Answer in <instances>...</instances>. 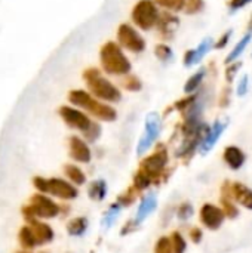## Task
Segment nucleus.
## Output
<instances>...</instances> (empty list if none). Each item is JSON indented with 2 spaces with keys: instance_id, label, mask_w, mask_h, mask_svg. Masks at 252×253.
Wrapping results in <instances>:
<instances>
[{
  "instance_id": "9d476101",
  "label": "nucleus",
  "mask_w": 252,
  "mask_h": 253,
  "mask_svg": "<svg viewBox=\"0 0 252 253\" xmlns=\"http://www.w3.org/2000/svg\"><path fill=\"white\" fill-rule=\"evenodd\" d=\"M160 117L156 114V113H151L147 116L146 119V129H144V135L143 138L140 139L138 142V148H137V153L141 156L143 153H146L151 145L153 142L156 141V138L159 136L160 133Z\"/></svg>"
},
{
  "instance_id": "473e14b6",
  "label": "nucleus",
  "mask_w": 252,
  "mask_h": 253,
  "mask_svg": "<svg viewBox=\"0 0 252 253\" xmlns=\"http://www.w3.org/2000/svg\"><path fill=\"white\" fill-rule=\"evenodd\" d=\"M154 53H156V56H157L160 61H169V59H172V56H174L171 47L166 46V44H157L156 49H154Z\"/></svg>"
},
{
  "instance_id": "b1692460",
  "label": "nucleus",
  "mask_w": 252,
  "mask_h": 253,
  "mask_svg": "<svg viewBox=\"0 0 252 253\" xmlns=\"http://www.w3.org/2000/svg\"><path fill=\"white\" fill-rule=\"evenodd\" d=\"M252 39V33H248V34H245V37H242V40L233 47V50L229 53V56H227V59H226V62L227 64H232V62H235L241 55H242V52L245 50V47L250 44V42H251Z\"/></svg>"
},
{
  "instance_id": "aec40b11",
  "label": "nucleus",
  "mask_w": 252,
  "mask_h": 253,
  "mask_svg": "<svg viewBox=\"0 0 252 253\" xmlns=\"http://www.w3.org/2000/svg\"><path fill=\"white\" fill-rule=\"evenodd\" d=\"M88 196L94 202H102L107 196V184L104 179H97L89 184L88 187Z\"/></svg>"
},
{
  "instance_id": "7ed1b4c3",
  "label": "nucleus",
  "mask_w": 252,
  "mask_h": 253,
  "mask_svg": "<svg viewBox=\"0 0 252 253\" xmlns=\"http://www.w3.org/2000/svg\"><path fill=\"white\" fill-rule=\"evenodd\" d=\"M83 79L88 84L89 93L94 98H97L100 101H105V102H119L122 99L120 90L110 80H107L100 73V70L88 68L83 73Z\"/></svg>"
},
{
  "instance_id": "5701e85b",
  "label": "nucleus",
  "mask_w": 252,
  "mask_h": 253,
  "mask_svg": "<svg viewBox=\"0 0 252 253\" xmlns=\"http://www.w3.org/2000/svg\"><path fill=\"white\" fill-rule=\"evenodd\" d=\"M88 230V219L86 218H74L67 224V233L73 237H80L86 233Z\"/></svg>"
},
{
  "instance_id": "bb28decb",
  "label": "nucleus",
  "mask_w": 252,
  "mask_h": 253,
  "mask_svg": "<svg viewBox=\"0 0 252 253\" xmlns=\"http://www.w3.org/2000/svg\"><path fill=\"white\" fill-rule=\"evenodd\" d=\"M151 185V179L147 176V175H144L143 172H137L135 175H134V182H132V188L137 191V193H141V191H144V190H147L149 187Z\"/></svg>"
},
{
  "instance_id": "6e6552de",
  "label": "nucleus",
  "mask_w": 252,
  "mask_h": 253,
  "mask_svg": "<svg viewBox=\"0 0 252 253\" xmlns=\"http://www.w3.org/2000/svg\"><path fill=\"white\" fill-rule=\"evenodd\" d=\"M58 113L67 126L80 130L83 135H88L92 130V127L97 125V122H92L83 111H80L74 107H70V105H62L58 110Z\"/></svg>"
},
{
  "instance_id": "9b49d317",
  "label": "nucleus",
  "mask_w": 252,
  "mask_h": 253,
  "mask_svg": "<svg viewBox=\"0 0 252 253\" xmlns=\"http://www.w3.org/2000/svg\"><path fill=\"white\" fill-rule=\"evenodd\" d=\"M68 154L77 163H89L92 160V151L88 142L79 136L68 138Z\"/></svg>"
},
{
  "instance_id": "79ce46f5",
  "label": "nucleus",
  "mask_w": 252,
  "mask_h": 253,
  "mask_svg": "<svg viewBox=\"0 0 252 253\" xmlns=\"http://www.w3.org/2000/svg\"><path fill=\"white\" fill-rule=\"evenodd\" d=\"M18 253H31V252H27V251H25V252H18Z\"/></svg>"
},
{
  "instance_id": "c756f323",
  "label": "nucleus",
  "mask_w": 252,
  "mask_h": 253,
  "mask_svg": "<svg viewBox=\"0 0 252 253\" xmlns=\"http://www.w3.org/2000/svg\"><path fill=\"white\" fill-rule=\"evenodd\" d=\"M137 196H138V193L131 187V188H128L123 194H120V196L117 197L116 202H117L122 208H126V206H129V205H132V203L135 202Z\"/></svg>"
},
{
  "instance_id": "f8f14e48",
  "label": "nucleus",
  "mask_w": 252,
  "mask_h": 253,
  "mask_svg": "<svg viewBox=\"0 0 252 253\" xmlns=\"http://www.w3.org/2000/svg\"><path fill=\"white\" fill-rule=\"evenodd\" d=\"M201 221L209 230H218L224 222V212L214 205H205L201 209Z\"/></svg>"
},
{
  "instance_id": "dca6fc26",
  "label": "nucleus",
  "mask_w": 252,
  "mask_h": 253,
  "mask_svg": "<svg viewBox=\"0 0 252 253\" xmlns=\"http://www.w3.org/2000/svg\"><path fill=\"white\" fill-rule=\"evenodd\" d=\"M226 126H227V122H223V123H221L220 120H217V122L214 123V126L209 127V130H208L205 139H203L202 144H201V151H202L203 154L208 153V151L215 145V142L218 141V138L223 135Z\"/></svg>"
},
{
  "instance_id": "393cba45",
  "label": "nucleus",
  "mask_w": 252,
  "mask_h": 253,
  "mask_svg": "<svg viewBox=\"0 0 252 253\" xmlns=\"http://www.w3.org/2000/svg\"><path fill=\"white\" fill-rule=\"evenodd\" d=\"M122 206L116 202V203H113L110 208H108V211L105 212V215H104V218H102V227L104 228H110L114 222H116V218L119 216V213L122 212Z\"/></svg>"
},
{
  "instance_id": "4be33fe9",
  "label": "nucleus",
  "mask_w": 252,
  "mask_h": 253,
  "mask_svg": "<svg viewBox=\"0 0 252 253\" xmlns=\"http://www.w3.org/2000/svg\"><path fill=\"white\" fill-rule=\"evenodd\" d=\"M18 242H19L21 248L25 249V251H31V249L37 248L34 234H33V231H31V228H30L28 224H25L24 227H21V230L18 233Z\"/></svg>"
},
{
  "instance_id": "2eb2a0df",
  "label": "nucleus",
  "mask_w": 252,
  "mask_h": 253,
  "mask_svg": "<svg viewBox=\"0 0 252 253\" xmlns=\"http://www.w3.org/2000/svg\"><path fill=\"white\" fill-rule=\"evenodd\" d=\"M178 24H180V19L175 15H172L171 12H163V13H159V19H157L156 27L159 28L160 34L165 39H168L175 33Z\"/></svg>"
},
{
  "instance_id": "412c9836",
  "label": "nucleus",
  "mask_w": 252,
  "mask_h": 253,
  "mask_svg": "<svg viewBox=\"0 0 252 253\" xmlns=\"http://www.w3.org/2000/svg\"><path fill=\"white\" fill-rule=\"evenodd\" d=\"M232 191L235 194V199L245 208L252 209V191L250 188L244 187L242 184L236 182L233 187H232Z\"/></svg>"
},
{
  "instance_id": "7c9ffc66",
  "label": "nucleus",
  "mask_w": 252,
  "mask_h": 253,
  "mask_svg": "<svg viewBox=\"0 0 252 253\" xmlns=\"http://www.w3.org/2000/svg\"><path fill=\"white\" fill-rule=\"evenodd\" d=\"M156 4L169 9V10H181L184 7V0H153Z\"/></svg>"
},
{
  "instance_id": "39448f33",
  "label": "nucleus",
  "mask_w": 252,
  "mask_h": 253,
  "mask_svg": "<svg viewBox=\"0 0 252 253\" xmlns=\"http://www.w3.org/2000/svg\"><path fill=\"white\" fill-rule=\"evenodd\" d=\"M34 188L42 194H49L61 200H73L79 196V190L71 182L61 179V178H43L34 176L33 178Z\"/></svg>"
},
{
  "instance_id": "c9c22d12",
  "label": "nucleus",
  "mask_w": 252,
  "mask_h": 253,
  "mask_svg": "<svg viewBox=\"0 0 252 253\" xmlns=\"http://www.w3.org/2000/svg\"><path fill=\"white\" fill-rule=\"evenodd\" d=\"M138 225H140V222H137L135 219H129V221L122 227V234L126 236V234H129V233H134V231L138 228Z\"/></svg>"
},
{
  "instance_id": "72a5a7b5",
  "label": "nucleus",
  "mask_w": 252,
  "mask_h": 253,
  "mask_svg": "<svg viewBox=\"0 0 252 253\" xmlns=\"http://www.w3.org/2000/svg\"><path fill=\"white\" fill-rule=\"evenodd\" d=\"M154 253H172L169 237H160L154 246Z\"/></svg>"
},
{
  "instance_id": "f257e3e1",
  "label": "nucleus",
  "mask_w": 252,
  "mask_h": 253,
  "mask_svg": "<svg viewBox=\"0 0 252 253\" xmlns=\"http://www.w3.org/2000/svg\"><path fill=\"white\" fill-rule=\"evenodd\" d=\"M68 101L85 111H88L91 116H94L98 120L102 122H114L117 119V111L110 107L108 104H104L102 101L94 98L89 92L83 89H76L68 93Z\"/></svg>"
},
{
  "instance_id": "e433bc0d",
  "label": "nucleus",
  "mask_w": 252,
  "mask_h": 253,
  "mask_svg": "<svg viewBox=\"0 0 252 253\" xmlns=\"http://www.w3.org/2000/svg\"><path fill=\"white\" fill-rule=\"evenodd\" d=\"M248 84H250V77L245 74V76L241 79V83H239V86H238V95H239V96H244V95L248 92Z\"/></svg>"
},
{
  "instance_id": "a878e982",
  "label": "nucleus",
  "mask_w": 252,
  "mask_h": 253,
  "mask_svg": "<svg viewBox=\"0 0 252 253\" xmlns=\"http://www.w3.org/2000/svg\"><path fill=\"white\" fill-rule=\"evenodd\" d=\"M203 77H205V68H201L198 73H195V74L187 80V83H186V86H184V92H186V93H193V92L201 86Z\"/></svg>"
},
{
  "instance_id": "4468645a",
  "label": "nucleus",
  "mask_w": 252,
  "mask_h": 253,
  "mask_svg": "<svg viewBox=\"0 0 252 253\" xmlns=\"http://www.w3.org/2000/svg\"><path fill=\"white\" fill-rule=\"evenodd\" d=\"M214 44V40L211 37L205 39L196 49H192V50H187V53L184 55V65L186 67H192L195 64H198L212 47Z\"/></svg>"
},
{
  "instance_id": "0eeeda50",
  "label": "nucleus",
  "mask_w": 252,
  "mask_h": 253,
  "mask_svg": "<svg viewBox=\"0 0 252 253\" xmlns=\"http://www.w3.org/2000/svg\"><path fill=\"white\" fill-rule=\"evenodd\" d=\"M166 165H168V151L163 145H159L153 154H150L140 163L138 170L147 175L151 179V184H157L160 182Z\"/></svg>"
},
{
  "instance_id": "cd10ccee",
  "label": "nucleus",
  "mask_w": 252,
  "mask_h": 253,
  "mask_svg": "<svg viewBox=\"0 0 252 253\" xmlns=\"http://www.w3.org/2000/svg\"><path fill=\"white\" fill-rule=\"evenodd\" d=\"M122 86H123L126 90H129V92H138V90H141L143 83H141V80H140L137 76L126 74V76L123 77V80H122Z\"/></svg>"
},
{
  "instance_id": "a19ab883",
  "label": "nucleus",
  "mask_w": 252,
  "mask_h": 253,
  "mask_svg": "<svg viewBox=\"0 0 252 253\" xmlns=\"http://www.w3.org/2000/svg\"><path fill=\"white\" fill-rule=\"evenodd\" d=\"M190 237H192V240H193L195 243H199L201 239H202V231H201L199 228H193V230L190 231Z\"/></svg>"
},
{
  "instance_id": "20e7f679",
  "label": "nucleus",
  "mask_w": 252,
  "mask_h": 253,
  "mask_svg": "<svg viewBox=\"0 0 252 253\" xmlns=\"http://www.w3.org/2000/svg\"><path fill=\"white\" fill-rule=\"evenodd\" d=\"M22 216L28 219H53L61 215V206L49 199L46 194L37 193L31 196L28 203L22 208Z\"/></svg>"
},
{
  "instance_id": "f704fd0d",
  "label": "nucleus",
  "mask_w": 252,
  "mask_h": 253,
  "mask_svg": "<svg viewBox=\"0 0 252 253\" xmlns=\"http://www.w3.org/2000/svg\"><path fill=\"white\" fill-rule=\"evenodd\" d=\"M193 215V206L190 203H183L180 208H178V218L181 221H187L190 219Z\"/></svg>"
},
{
  "instance_id": "423d86ee",
  "label": "nucleus",
  "mask_w": 252,
  "mask_h": 253,
  "mask_svg": "<svg viewBox=\"0 0 252 253\" xmlns=\"http://www.w3.org/2000/svg\"><path fill=\"white\" fill-rule=\"evenodd\" d=\"M131 18L134 24L144 31H150L156 27L159 19V10L153 0H140L132 7Z\"/></svg>"
},
{
  "instance_id": "ddd939ff",
  "label": "nucleus",
  "mask_w": 252,
  "mask_h": 253,
  "mask_svg": "<svg viewBox=\"0 0 252 253\" xmlns=\"http://www.w3.org/2000/svg\"><path fill=\"white\" fill-rule=\"evenodd\" d=\"M25 222L30 225L31 231L34 234V239H36V245L37 246H45V245H48V243H50L53 240V230H52L50 225H48V224L36 219V218L28 219Z\"/></svg>"
},
{
  "instance_id": "58836bf2",
  "label": "nucleus",
  "mask_w": 252,
  "mask_h": 253,
  "mask_svg": "<svg viewBox=\"0 0 252 253\" xmlns=\"http://www.w3.org/2000/svg\"><path fill=\"white\" fill-rule=\"evenodd\" d=\"M251 0H230V9L232 10H238L244 6H247Z\"/></svg>"
},
{
  "instance_id": "ea45409f",
  "label": "nucleus",
  "mask_w": 252,
  "mask_h": 253,
  "mask_svg": "<svg viewBox=\"0 0 252 253\" xmlns=\"http://www.w3.org/2000/svg\"><path fill=\"white\" fill-rule=\"evenodd\" d=\"M233 34V30H229L224 36H223V39H220V42L215 44V49H221V47H224L226 44H227V42H229V39H230V36Z\"/></svg>"
},
{
  "instance_id": "c85d7f7f",
  "label": "nucleus",
  "mask_w": 252,
  "mask_h": 253,
  "mask_svg": "<svg viewBox=\"0 0 252 253\" xmlns=\"http://www.w3.org/2000/svg\"><path fill=\"white\" fill-rule=\"evenodd\" d=\"M169 240H171V246H172V253L186 252V249H187V243H186L184 237H183L180 233H177V231H175V233L169 237Z\"/></svg>"
},
{
  "instance_id": "a211bd4d",
  "label": "nucleus",
  "mask_w": 252,
  "mask_h": 253,
  "mask_svg": "<svg viewBox=\"0 0 252 253\" xmlns=\"http://www.w3.org/2000/svg\"><path fill=\"white\" fill-rule=\"evenodd\" d=\"M224 160L232 169H241L245 163V154L238 147H227L224 151Z\"/></svg>"
},
{
  "instance_id": "4c0bfd02",
  "label": "nucleus",
  "mask_w": 252,
  "mask_h": 253,
  "mask_svg": "<svg viewBox=\"0 0 252 253\" xmlns=\"http://www.w3.org/2000/svg\"><path fill=\"white\" fill-rule=\"evenodd\" d=\"M241 62H236V64H233L232 67H229L227 68V73H226V79H227V82H232L233 79H235V76H236V73H238V70L241 68Z\"/></svg>"
},
{
  "instance_id": "6ab92c4d",
  "label": "nucleus",
  "mask_w": 252,
  "mask_h": 253,
  "mask_svg": "<svg viewBox=\"0 0 252 253\" xmlns=\"http://www.w3.org/2000/svg\"><path fill=\"white\" fill-rule=\"evenodd\" d=\"M64 173H65L68 182H71L76 187L85 185V182H86V175L83 173V170L73 163H68L64 166Z\"/></svg>"
},
{
  "instance_id": "f3484780",
  "label": "nucleus",
  "mask_w": 252,
  "mask_h": 253,
  "mask_svg": "<svg viewBox=\"0 0 252 253\" xmlns=\"http://www.w3.org/2000/svg\"><path fill=\"white\" fill-rule=\"evenodd\" d=\"M156 206H157V200H156V196L154 194H149V196H146L143 200H141V203H140V206H138V211H137V216H135V221L137 222H143L154 209H156Z\"/></svg>"
},
{
  "instance_id": "1a4fd4ad",
  "label": "nucleus",
  "mask_w": 252,
  "mask_h": 253,
  "mask_svg": "<svg viewBox=\"0 0 252 253\" xmlns=\"http://www.w3.org/2000/svg\"><path fill=\"white\" fill-rule=\"evenodd\" d=\"M117 44L129 52L141 53L146 49V40L129 24H120L117 28Z\"/></svg>"
},
{
  "instance_id": "f03ea898",
  "label": "nucleus",
  "mask_w": 252,
  "mask_h": 253,
  "mask_svg": "<svg viewBox=\"0 0 252 253\" xmlns=\"http://www.w3.org/2000/svg\"><path fill=\"white\" fill-rule=\"evenodd\" d=\"M100 61L102 70L111 76H126L132 70L131 61L116 42H107L102 44L100 50Z\"/></svg>"
},
{
  "instance_id": "2f4dec72",
  "label": "nucleus",
  "mask_w": 252,
  "mask_h": 253,
  "mask_svg": "<svg viewBox=\"0 0 252 253\" xmlns=\"http://www.w3.org/2000/svg\"><path fill=\"white\" fill-rule=\"evenodd\" d=\"M203 0H184V10L186 13H199L203 9Z\"/></svg>"
}]
</instances>
